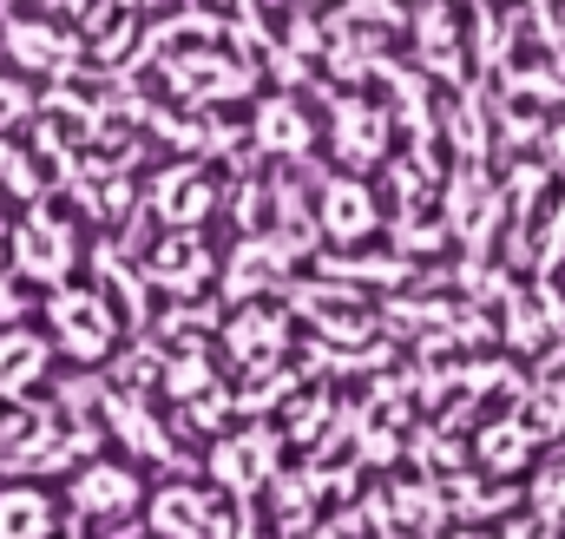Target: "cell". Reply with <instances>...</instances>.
<instances>
[{"label":"cell","instance_id":"6da1fadb","mask_svg":"<svg viewBox=\"0 0 565 539\" xmlns=\"http://www.w3.org/2000/svg\"><path fill=\"white\" fill-rule=\"evenodd\" d=\"M46 323H53V336H60V349H66L73 362H106L113 342H119L113 303H106L99 289H86V283H60L53 303H46Z\"/></svg>","mask_w":565,"mask_h":539},{"label":"cell","instance_id":"7a4b0ae2","mask_svg":"<svg viewBox=\"0 0 565 539\" xmlns=\"http://www.w3.org/2000/svg\"><path fill=\"white\" fill-rule=\"evenodd\" d=\"M73 257H79L73 224H66L60 211L33 204L26 224L13 231V264H20V276H33V283H66V276H73Z\"/></svg>","mask_w":565,"mask_h":539},{"label":"cell","instance_id":"3957f363","mask_svg":"<svg viewBox=\"0 0 565 539\" xmlns=\"http://www.w3.org/2000/svg\"><path fill=\"white\" fill-rule=\"evenodd\" d=\"M139 507H145V480L126 461H93V467H79V480H73V514H86V520H132Z\"/></svg>","mask_w":565,"mask_h":539},{"label":"cell","instance_id":"277c9868","mask_svg":"<svg viewBox=\"0 0 565 539\" xmlns=\"http://www.w3.org/2000/svg\"><path fill=\"white\" fill-rule=\"evenodd\" d=\"M46 369H53V342L46 336H33V329H0V395H33L40 382H46Z\"/></svg>","mask_w":565,"mask_h":539},{"label":"cell","instance_id":"5b68a950","mask_svg":"<svg viewBox=\"0 0 565 539\" xmlns=\"http://www.w3.org/2000/svg\"><path fill=\"white\" fill-rule=\"evenodd\" d=\"M375 224H382V204H375V191L362 178H335L322 191V231L329 237L355 244V237H375Z\"/></svg>","mask_w":565,"mask_h":539},{"label":"cell","instance_id":"8992f818","mask_svg":"<svg viewBox=\"0 0 565 539\" xmlns=\"http://www.w3.org/2000/svg\"><path fill=\"white\" fill-rule=\"evenodd\" d=\"M60 533V500L33 480L0 487V539H53Z\"/></svg>","mask_w":565,"mask_h":539},{"label":"cell","instance_id":"52a82bcc","mask_svg":"<svg viewBox=\"0 0 565 539\" xmlns=\"http://www.w3.org/2000/svg\"><path fill=\"white\" fill-rule=\"evenodd\" d=\"M151 533L158 539H211V500L198 487H164L151 500Z\"/></svg>","mask_w":565,"mask_h":539},{"label":"cell","instance_id":"ba28073f","mask_svg":"<svg viewBox=\"0 0 565 539\" xmlns=\"http://www.w3.org/2000/svg\"><path fill=\"white\" fill-rule=\"evenodd\" d=\"M7 46H13V60H20V73H53V66L73 60V33H60V27H46V20H13V27H7Z\"/></svg>","mask_w":565,"mask_h":539},{"label":"cell","instance_id":"9c48e42d","mask_svg":"<svg viewBox=\"0 0 565 539\" xmlns=\"http://www.w3.org/2000/svg\"><path fill=\"white\" fill-rule=\"evenodd\" d=\"M526 507H540V514H553L565 527V441H553L546 454H540V467H533V494H526Z\"/></svg>","mask_w":565,"mask_h":539},{"label":"cell","instance_id":"30bf717a","mask_svg":"<svg viewBox=\"0 0 565 539\" xmlns=\"http://www.w3.org/2000/svg\"><path fill=\"white\" fill-rule=\"evenodd\" d=\"M500 539H565V527L553 514H540V507H513L500 520Z\"/></svg>","mask_w":565,"mask_h":539},{"label":"cell","instance_id":"8fae6325","mask_svg":"<svg viewBox=\"0 0 565 539\" xmlns=\"http://www.w3.org/2000/svg\"><path fill=\"white\" fill-rule=\"evenodd\" d=\"M20 113H26V86L0 73V126H20Z\"/></svg>","mask_w":565,"mask_h":539},{"label":"cell","instance_id":"7c38bea8","mask_svg":"<svg viewBox=\"0 0 565 539\" xmlns=\"http://www.w3.org/2000/svg\"><path fill=\"white\" fill-rule=\"evenodd\" d=\"M434 539H500V527H480V520H467V527H440Z\"/></svg>","mask_w":565,"mask_h":539}]
</instances>
